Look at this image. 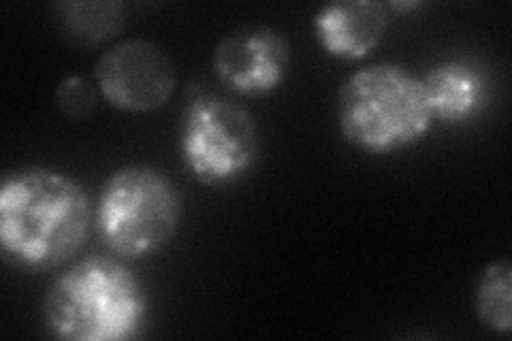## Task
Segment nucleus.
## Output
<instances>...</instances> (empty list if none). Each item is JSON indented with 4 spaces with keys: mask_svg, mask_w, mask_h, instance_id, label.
I'll use <instances>...</instances> for the list:
<instances>
[{
    "mask_svg": "<svg viewBox=\"0 0 512 341\" xmlns=\"http://www.w3.org/2000/svg\"><path fill=\"white\" fill-rule=\"evenodd\" d=\"M94 211L73 177L30 167L9 173L0 186V246L24 271H52L84 248Z\"/></svg>",
    "mask_w": 512,
    "mask_h": 341,
    "instance_id": "obj_1",
    "label": "nucleus"
},
{
    "mask_svg": "<svg viewBox=\"0 0 512 341\" xmlns=\"http://www.w3.org/2000/svg\"><path fill=\"white\" fill-rule=\"evenodd\" d=\"M128 9L118 0H69L56 5L60 32L77 47H101L124 30Z\"/></svg>",
    "mask_w": 512,
    "mask_h": 341,
    "instance_id": "obj_10",
    "label": "nucleus"
},
{
    "mask_svg": "<svg viewBox=\"0 0 512 341\" xmlns=\"http://www.w3.org/2000/svg\"><path fill=\"white\" fill-rule=\"evenodd\" d=\"M178 145L188 173L207 188L242 184L261 158V135L252 113L214 92H197L184 103Z\"/></svg>",
    "mask_w": 512,
    "mask_h": 341,
    "instance_id": "obj_5",
    "label": "nucleus"
},
{
    "mask_svg": "<svg viewBox=\"0 0 512 341\" xmlns=\"http://www.w3.org/2000/svg\"><path fill=\"white\" fill-rule=\"evenodd\" d=\"M335 118L344 141L367 156L406 152L436 124L423 79L395 62L350 73L338 92Z\"/></svg>",
    "mask_w": 512,
    "mask_h": 341,
    "instance_id": "obj_3",
    "label": "nucleus"
},
{
    "mask_svg": "<svg viewBox=\"0 0 512 341\" xmlns=\"http://www.w3.org/2000/svg\"><path fill=\"white\" fill-rule=\"evenodd\" d=\"M182 216V194L167 173L152 165H126L101 186L94 226L109 254L141 261L169 246Z\"/></svg>",
    "mask_w": 512,
    "mask_h": 341,
    "instance_id": "obj_4",
    "label": "nucleus"
},
{
    "mask_svg": "<svg viewBox=\"0 0 512 341\" xmlns=\"http://www.w3.org/2000/svg\"><path fill=\"white\" fill-rule=\"evenodd\" d=\"M421 7H423V3H416V0H412V3H387L389 11H414Z\"/></svg>",
    "mask_w": 512,
    "mask_h": 341,
    "instance_id": "obj_13",
    "label": "nucleus"
},
{
    "mask_svg": "<svg viewBox=\"0 0 512 341\" xmlns=\"http://www.w3.org/2000/svg\"><path fill=\"white\" fill-rule=\"evenodd\" d=\"M54 101L67 120H86L94 113L96 103H99V88H94L82 75H69L58 84Z\"/></svg>",
    "mask_w": 512,
    "mask_h": 341,
    "instance_id": "obj_12",
    "label": "nucleus"
},
{
    "mask_svg": "<svg viewBox=\"0 0 512 341\" xmlns=\"http://www.w3.org/2000/svg\"><path fill=\"white\" fill-rule=\"evenodd\" d=\"M152 303L139 275L118 256H86L47 288L41 322L62 341H131L143 335Z\"/></svg>",
    "mask_w": 512,
    "mask_h": 341,
    "instance_id": "obj_2",
    "label": "nucleus"
},
{
    "mask_svg": "<svg viewBox=\"0 0 512 341\" xmlns=\"http://www.w3.org/2000/svg\"><path fill=\"white\" fill-rule=\"evenodd\" d=\"M474 312L498 335L512 331V263L504 256L485 267L474 290Z\"/></svg>",
    "mask_w": 512,
    "mask_h": 341,
    "instance_id": "obj_11",
    "label": "nucleus"
},
{
    "mask_svg": "<svg viewBox=\"0 0 512 341\" xmlns=\"http://www.w3.org/2000/svg\"><path fill=\"white\" fill-rule=\"evenodd\" d=\"M293 47L280 30L248 24L224 35L212 54L218 84L235 96L261 99L274 94L288 79Z\"/></svg>",
    "mask_w": 512,
    "mask_h": 341,
    "instance_id": "obj_7",
    "label": "nucleus"
},
{
    "mask_svg": "<svg viewBox=\"0 0 512 341\" xmlns=\"http://www.w3.org/2000/svg\"><path fill=\"white\" fill-rule=\"evenodd\" d=\"M421 79L436 122L451 126L466 124L476 120L487 107V79L483 71L470 62H440Z\"/></svg>",
    "mask_w": 512,
    "mask_h": 341,
    "instance_id": "obj_9",
    "label": "nucleus"
},
{
    "mask_svg": "<svg viewBox=\"0 0 512 341\" xmlns=\"http://www.w3.org/2000/svg\"><path fill=\"white\" fill-rule=\"evenodd\" d=\"M391 24L387 3L374 0H335L320 7L312 30L320 50L335 60L357 62L382 43Z\"/></svg>",
    "mask_w": 512,
    "mask_h": 341,
    "instance_id": "obj_8",
    "label": "nucleus"
},
{
    "mask_svg": "<svg viewBox=\"0 0 512 341\" xmlns=\"http://www.w3.org/2000/svg\"><path fill=\"white\" fill-rule=\"evenodd\" d=\"M175 67L152 41L126 39L111 45L94 64V86L103 101L124 113L163 109L175 92Z\"/></svg>",
    "mask_w": 512,
    "mask_h": 341,
    "instance_id": "obj_6",
    "label": "nucleus"
}]
</instances>
